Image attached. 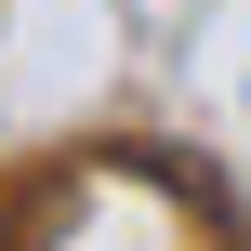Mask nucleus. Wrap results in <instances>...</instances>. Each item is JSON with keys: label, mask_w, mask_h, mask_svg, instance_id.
<instances>
[{"label": "nucleus", "mask_w": 251, "mask_h": 251, "mask_svg": "<svg viewBox=\"0 0 251 251\" xmlns=\"http://www.w3.org/2000/svg\"><path fill=\"white\" fill-rule=\"evenodd\" d=\"M26 251H199V199L159 172V146H106L40 199Z\"/></svg>", "instance_id": "f257e3e1"}]
</instances>
